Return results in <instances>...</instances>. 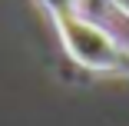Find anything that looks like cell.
Returning a JSON list of instances; mask_svg holds the SVG:
<instances>
[{"mask_svg":"<svg viewBox=\"0 0 129 126\" xmlns=\"http://www.w3.org/2000/svg\"><path fill=\"white\" fill-rule=\"evenodd\" d=\"M53 23H56L63 50L80 66H86L93 73H119L129 66V46L103 23H96L83 13L53 17Z\"/></svg>","mask_w":129,"mask_h":126,"instance_id":"6da1fadb","label":"cell"},{"mask_svg":"<svg viewBox=\"0 0 129 126\" xmlns=\"http://www.w3.org/2000/svg\"><path fill=\"white\" fill-rule=\"evenodd\" d=\"M43 7L53 17H66V13H80V0H43Z\"/></svg>","mask_w":129,"mask_h":126,"instance_id":"7a4b0ae2","label":"cell"},{"mask_svg":"<svg viewBox=\"0 0 129 126\" xmlns=\"http://www.w3.org/2000/svg\"><path fill=\"white\" fill-rule=\"evenodd\" d=\"M109 4H113V7H116L122 17H129V0H109Z\"/></svg>","mask_w":129,"mask_h":126,"instance_id":"3957f363","label":"cell"}]
</instances>
